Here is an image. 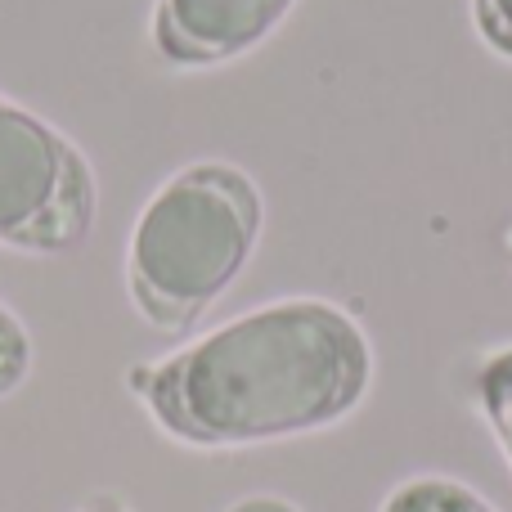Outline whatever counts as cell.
<instances>
[{
  "mask_svg": "<svg viewBox=\"0 0 512 512\" xmlns=\"http://www.w3.org/2000/svg\"><path fill=\"white\" fill-rule=\"evenodd\" d=\"M378 378L373 337L328 297H274L158 360L122 387L185 450H256L346 423Z\"/></svg>",
  "mask_w": 512,
  "mask_h": 512,
  "instance_id": "1",
  "label": "cell"
},
{
  "mask_svg": "<svg viewBox=\"0 0 512 512\" xmlns=\"http://www.w3.org/2000/svg\"><path fill=\"white\" fill-rule=\"evenodd\" d=\"M265 234L252 171L194 158L162 176L126 234L122 283L131 310L162 337H185L243 279Z\"/></svg>",
  "mask_w": 512,
  "mask_h": 512,
  "instance_id": "2",
  "label": "cell"
},
{
  "mask_svg": "<svg viewBox=\"0 0 512 512\" xmlns=\"http://www.w3.org/2000/svg\"><path fill=\"white\" fill-rule=\"evenodd\" d=\"M99 225V176L77 140L0 90V248L72 256Z\"/></svg>",
  "mask_w": 512,
  "mask_h": 512,
  "instance_id": "3",
  "label": "cell"
},
{
  "mask_svg": "<svg viewBox=\"0 0 512 512\" xmlns=\"http://www.w3.org/2000/svg\"><path fill=\"white\" fill-rule=\"evenodd\" d=\"M301 0H153L149 50L171 72H207L248 59Z\"/></svg>",
  "mask_w": 512,
  "mask_h": 512,
  "instance_id": "4",
  "label": "cell"
},
{
  "mask_svg": "<svg viewBox=\"0 0 512 512\" xmlns=\"http://www.w3.org/2000/svg\"><path fill=\"white\" fill-rule=\"evenodd\" d=\"M468 396L512 472V342L490 346V351L477 355L472 378H468Z\"/></svg>",
  "mask_w": 512,
  "mask_h": 512,
  "instance_id": "5",
  "label": "cell"
},
{
  "mask_svg": "<svg viewBox=\"0 0 512 512\" xmlns=\"http://www.w3.org/2000/svg\"><path fill=\"white\" fill-rule=\"evenodd\" d=\"M378 512H499L477 486L445 472H418L382 495Z\"/></svg>",
  "mask_w": 512,
  "mask_h": 512,
  "instance_id": "6",
  "label": "cell"
},
{
  "mask_svg": "<svg viewBox=\"0 0 512 512\" xmlns=\"http://www.w3.org/2000/svg\"><path fill=\"white\" fill-rule=\"evenodd\" d=\"M36 373V337L14 306L0 297V400L18 396Z\"/></svg>",
  "mask_w": 512,
  "mask_h": 512,
  "instance_id": "7",
  "label": "cell"
},
{
  "mask_svg": "<svg viewBox=\"0 0 512 512\" xmlns=\"http://www.w3.org/2000/svg\"><path fill=\"white\" fill-rule=\"evenodd\" d=\"M468 18L486 54L512 63V0H468Z\"/></svg>",
  "mask_w": 512,
  "mask_h": 512,
  "instance_id": "8",
  "label": "cell"
},
{
  "mask_svg": "<svg viewBox=\"0 0 512 512\" xmlns=\"http://www.w3.org/2000/svg\"><path fill=\"white\" fill-rule=\"evenodd\" d=\"M225 512H306V508H297L283 495H243V499H234Z\"/></svg>",
  "mask_w": 512,
  "mask_h": 512,
  "instance_id": "9",
  "label": "cell"
},
{
  "mask_svg": "<svg viewBox=\"0 0 512 512\" xmlns=\"http://www.w3.org/2000/svg\"><path fill=\"white\" fill-rule=\"evenodd\" d=\"M77 512H135L131 504H126L122 495H113V490H99V495H90L86 504H81Z\"/></svg>",
  "mask_w": 512,
  "mask_h": 512,
  "instance_id": "10",
  "label": "cell"
},
{
  "mask_svg": "<svg viewBox=\"0 0 512 512\" xmlns=\"http://www.w3.org/2000/svg\"><path fill=\"white\" fill-rule=\"evenodd\" d=\"M499 256H504V265H508V274H512V221L499 225Z\"/></svg>",
  "mask_w": 512,
  "mask_h": 512,
  "instance_id": "11",
  "label": "cell"
}]
</instances>
